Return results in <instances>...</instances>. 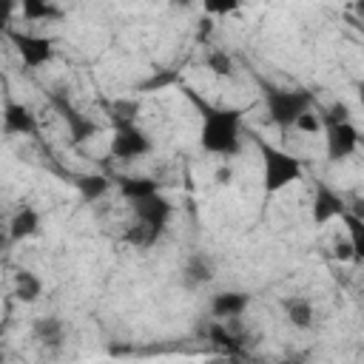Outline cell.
<instances>
[{
    "mask_svg": "<svg viewBox=\"0 0 364 364\" xmlns=\"http://www.w3.org/2000/svg\"><path fill=\"white\" fill-rule=\"evenodd\" d=\"M20 3H23L26 20H57L60 17V11L46 0H20Z\"/></svg>",
    "mask_w": 364,
    "mask_h": 364,
    "instance_id": "44dd1931",
    "label": "cell"
},
{
    "mask_svg": "<svg viewBox=\"0 0 364 364\" xmlns=\"http://www.w3.org/2000/svg\"><path fill=\"white\" fill-rule=\"evenodd\" d=\"M355 91H358V100H361V105H364V82H358V88H355Z\"/></svg>",
    "mask_w": 364,
    "mask_h": 364,
    "instance_id": "4dcf8cb0",
    "label": "cell"
},
{
    "mask_svg": "<svg viewBox=\"0 0 364 364\" xmlns=\"http://www.w3.org/2000/svg\"><path fill=\"white\" fill-rule=\"evenodd\" d=\"M182 94L191 100V105L202 117V131H199V145L208 154L219 156H236L242 151V111L239 108H219L208 100H202L193 88L182 85Z\"/></svg>",
    "mask_w": 364,
    "mask_h": 364,
    "instance_id": "6da1fadb",
    "label": "cell"
},
{
    "mask_svg": "<svg viewBox=\"0 0 364 364\" xmlns=\"http://www.w3.org/2000/svg\"><path fill=\"white\" fill-rule=\"evenodd\" d=\"M51 102H54V108L60 111L63 122L68 125V136H71V142H74V145H82L85 139H91V136H97V134H100V125H97L91 117L80 114V111H77L65 97L54 94V97H51Z\"/></svg>",
    "mask_w": 364,
    "mask_h": 364,
    "instance_id": "8992f818",
    "label": "cell"
},
{
    "mask_svg": "<svg viewBox=\"0 0 364 364\" xmlns=\"http://www.w3.org/2000/svg\"><path fill=\"white\" fill-rule=\"evenodd\" d=\"M3 131L11 134H37V119L31 114V108H26L23 102H6L3 105Z\"/></svg>",
    "mask_w": 364,
    "mask_h": 364,
    "instance_id": "30bf717a",
    "label": "cell"
},
{
    "mask_svg": "<svg viewBox=\"0 0 364 364\" xmlns=\"http://www.w3.org/2000/svg\"><path fill=\"white\" fill-rule=\"evenodd\" d=\"M341 222L347 225V236H350V242H353L355 259L364 262V216H355L353 210H344V213H341Z\"/></svg>",
    "mask_w": 364,
    "mask_h": 364,
    "instance_id": "ffe728a7",
    "label": "cell"
},
{
    "mask_svg": "<svg viewBox=\"0 0 364 364\" xmlns=\"http://www.w3.org/2000/svg\"><path fill=\"white\" fill-rule=\"evenodd\" d=\"M282 307H284V318H287V324L290 327H296V330H310L313 327V304H310V299H304V296H290V299H284L282 301Z\"/></svg>",
    "mask_w": 364,
    "mask_h": 364,
    "instance_id": "4fadbf2b",
    "label": "cell"
},
{
    "mask_svg": "<svg viewBox=\"0 0 364 364\" xmlns=\"http://www.w3.org/2000/svg\"><path fill=\"white\" fill-rule=\"evenodd\" d=\"M193 0H171V9H191Z\"/></svg>",
    "mask_w": 364,
    "mask_h": 364,
    "instance_id": "f546056e",
    "label": "cell"
},
{
    "mask_svg": "<svg viewBox=\"0 0 364 364\" xmlns=\"http://www.w3.org/2000/svg\"><path fill=\"white\" fill-rule=\"evenodd\" d=\"M230 179H233V171H230V168H219V171H216V182H219V185H228Z\"/></svg>",
    "mask_w": 364,
    "mask_h": 364,
    "instance_id": "f1b7e54d",
    "label": "cell"
},
{
    "mask_svg": "<svg viewBox=\"0 0 364 364\" xmlns=\"http://www.w3.org/2000/svg\"><path fill=\"white\" fill-rule=\"evenodd\" d=\"M259 91H262V100L267 105L270 122H276L279 128L296 125V117L313 108V94L304 88H279V85L259 77Z\"/></svg>",
    "mask_w": 364,
    "mask_h": 364,
    "instance_id": "7a4b0ae2",
    "label": "cell"
},
{
    "mask_svg": "<svg viewBox=\"0 0 364 364\" xmlns=\"http://www.w3.org/2000/svg\"><path fill=\"white\" fill-rule=\"evenodd\" d=\"M213 34V20L210 17H202L199 23H196V40L202 43V40H208Z\"/></svg>",
    "mask_w": 364,
    "mask_h": 364,
    "instance_id": "83f0119b",
    "label": "cell"
},
{
    "mask_svg": "<svg viewBox=\"0 0 364 364\" xmlns=\"http://www.w3.org/2000/svg\"><path fill=\"white\" fill-rule=\"evenodd\" d=\"M6 37L14 43L17 54L23 57L26 68H37V65H46L51 57H54V46L48 37H40V34H23V31H6Z\"/></svg>",
    "mask_w": 364,
    "mask_h": 364,
    "instance_id": "5b68a950",
    "label": "cell"
},
{
    "mask_svg": "<svg viewBox=\"0 0 364 364\" xmlns=\"http://www.w3.org/2000/svg\"><path fill=\"white\" fill-rule=\"evenodd\" d=\"M171 213H173V205H171L159 191L151 193V196H145V199H136V202H134V216L142 219V222H148V225H154L156 230H162V228L168 225Z\"/></svg>",
    "mask_w": 364,
    "mask_h": 364,
    "instance_id": "ba28073f",
    "label": "cell"
},
{
    "mask_svg": "<svg viewBox=\"0 0 364 364\" xmlns=\"http://www.w3.org/2000/svg\"><path fill=\"white\" fill-rule=\"evenodd\" d=\"M355 11L364 17V0H355Z\"/></svg>",
    "mask_w": 364,
    "mask_h": 364,
    "instance_id": "1f68e13d",
    "label": "cell"
},
{
    "mask_svg": "<svg viewBox=\"0 0 364 364\" xmlns=\"http://www.w3.org/2000/svg\"><path fill=\"white\" fill-rule=\"evenodd\" d=\"M256 145H259V154H262V188L264 193H279L282 188H287L290 182L301 179V159H296L293 154L276 148L273 142H264L256 136Z\"/></svg>",
    "mask_w": 364,
    "mask_h": 364,
    "instance_id": "3957f363",
    "label": "cell"
},
{
    "mask_svg": "<svg viewBox=\"0 0 364 364\" xmlns=\"http://www.w3.org/2000/svg\"><path fill=\"white\" fill-rule=\"evenodd\" d=\"M159 233H162V230H156L154 225H148V222L136 219L131 228H125L122 242H125V245H131V247H151V245L159 239Z\"/></svg>",
    "mask_w": 364,
    "mask_h": 364,
    "instance_id": "ac0fdd59",
    "label": "cell"
},
{
    "mask_svg": "<svg viewBox=\"0 0 364 364\" xmlns=\"http://www.w3.org/2000/svg\"><path fill=\"white\" fill-rule=\"evenodd\" d=\"M40 293H43V282H40L31 270L20 267V270L14 273V296H17L20 301L31 304V301H37V299H40Z\"/></svg>",
    "mask_w": 364,
    "mask_h": 364,
    "instance_id": "e0dca14e",
    "label": "cell"
},
{
    "mask_svg": "<svg viewBox=\"0 0 364 364\" xmlns=\"http://www.w3.org/2000/svg\"><path fill=\"white\" fill-rule=\"evenodd\" d=\"M182 279L188 287H196V284H205L213 279V262L205 256V253H191L185 267H182Z\"/></svg>",
    "mask_w": 364,
    "mask_h": 364,
    "instance_id": "5bb4252c",
    "label": "cell"
},
{
    "mask_svg": "<svg viewBox=\"0 0 364 364\" xmlns=\"http://www.w3.org/2000/svg\"><path fill=\"white\" fill-rule=\"evenodd\" d=\"M117 185H119V193L125 199H131V202L145 199V196H151V193L159 191V185L154 179H148V176H119Z\"/></svg>",
    "mask_w": 364,
    "mask_h": 364,
    "instance_id": "2e32d148",
    "label": "cell"
},
{
    "mask_svg": "<svg viewBox=\"0 0 364 364\" xmlns=\"http://www.w3.org/2000/svg\"><path fill=\"white\" fill-rule=\"evenodd\" d=\"M296 128L304 131V134H318V128H321V117L310 108V111H304V114L296 117Z\"/></svg>",
    "mask_w": 364,
    "mask_h": 364,
    "instance_id": "d4e9b609",
    "label": "cell"
},
{
    "mask_svg": "<svg viewBox=\"0 0 364 364\" xmlns=\"http://www.w3.org/2000/svg\"><path fill=\"white\" fill-rule=\"evenodd\" d=\"M333 256H336L338 262H350V259H355V250H353L350 236H347V239H336V242H333Z\"/></svg>",
    "mask_w": 364,
    "mask_h": 364,
    "instance_id": "4316f807",
    "label": "cell"
},
{
    "mask_svg": "<svg viewBox=\"0 0 364 364\" xmlns=\"http://www.w3.org/2000/svg\"><path fill=\"white\" fill-rule=\"evenodd\" d=\"M324 131H327V156H330V162L347 159L361 142V134L353 122H336V125H327Z\"/></svg>",
    "mask_w": 364,
    "mask_h": 364,
    "instance_id": "52a82bcc",
    "label": "cell"
},
{
    "mask_svg": "<svg viewBox=\"0 0 364 364\" xmlns=\"http://www.w3.org/2000/svg\"><path fill=\"white\" fill-rule=\"evenodd\" d=\"M136 114H139V102L136 100H114L111 102V125L136 122Z\"/></svg>",
    "mask_w": 364,
    "mask_h": 364,
    "instance_id": "7402d4cb",
    "label": "cell"
},
{
    "mask_svg": "<svg viewBox=\"0 0 364 364\" xmlns=\"http://www.w3.org/2000/svg\"><path fill=\"white\" fill-rule=\"evenodd\" d=\"M250 304V296L242 293V290H225V293H216L210 299V313L213 318H239Z\"/></svg>",
    "mask_w": 364,
    "mask_h": 364,
    "instance_id": "8fae6325",
    "label": "cell"
},
{
    "mask_svg": "<svg viewBox=\"0 0 364 364\" xmlns=\"http://www.w3.org/2000/svg\"><path fill=\"white\" fill-rule=\"evenodd\" d=\"M318 117H321V125H336V122H350V105L347 102H333L327 108H318Z\"/></svg>",
    "mask_w": 364,
    "mask_h": 364,
    "instance_id": "603a6c76",
    "label": "cell"
},
{
    "mask_svg": "<svg viewBox=\"0 0 364 364\" xmlns=\"http://www.w3.org/2000/svg\"><path fill=\"white\" fill-rule=\"evenodd\" d=\"M205 65H208L210 74H216V77H230V74H233V60L228 57V51H219V48L208 54Z\"/></svg>",
    "mask_w": 364,
    "mask_h": 364,
    "instance_id": "cb8c5ba5",
    "label": "cell"
},
{
    "mask_svg": "<svg viewBox=\"0 0 364 364\" xmlns=\"http://www.w3.org/2000/svg\"><path fill=\"white\" fill-rule=\"evenodd\" d=\"M37 230H40V213H37L34 208H20V210L14 213V219H11V225H9V236H11L14 242L28 239V236H34Z\"/></svg>",
    "mask_w": 364,
    "mask_h": 364,
    "instance_id": "9a60e30c",
    "label": "cell"
},
{
    "mask_svg": "<svg viewBox=\"0 0 364 364\" xmlns=\"http://www.w3.org/2000/svg\"><path fill=\"white\" fill-rule=\"evenodd\" d=\"M347 210L344 199L327 185V182H316V193H313V222L321 225L333 216H341Z\"/></svg>",
    "mask_w": 364,
    "mask_h": 364,
    "instance_id": "9c48e42d",
    "label": "cell"
},
{
    "mask_svg": "<svg viewBox=\"0 0 364 364\" xmlns=\"http://www.w3.org/2000/svg\"><path fill=\"white\" fill-rule=\"evenodd\" d=\"M208 14H230L242 6V0H202Z\"/></svg>",
    "mask_w": 364,
    "mask_h": 364,
    "instance_id": "484cf974",
    "label": "cell"
},
{
    "mask_svg": "<svg viewBox=\"0 0 364 364\" xmlns=\"http://www.w3.org/2000/svg\"><path fill=\"white\" fill-rule=\"evenodd\" d=\"M31 336H34V341H40L43 347L57 350V347L63 344V338H65V327H63V321H60L57 316H40V318H34V324H31Z\"/></svg>",
    "mask_w": 364,
    "mask_h": 364,
    "instance_id": "7c38bea8",
    "label": "cell"
},
{
    "mask_svg": "<svg viewBox=\"0 0 364 364\" xmlns=\"http://www.w3.org/2000/svg\"><path fill=\"white\" fill-rule=\"evenodd\" d=\"M74 185H77V191H80V196H82L85 202L100 199V196L111 188L108 176H102V173H82V176H77V179H74Z\"/></svg>",
    "mask_w": 364,
    "mask_h": 364,
    "instance_id": "d6986e66",
    "label": "cell"
},
{
    "mask_svg": "<svg viewBox=\"0 0 364 364\" xmlns=\"http://www.w3.org/2000/svg\"><path fill=\"white\" fill-rule=\"evenodd\" d=\"M151 139L148 134L136 125V122H119L114 125V136H111V154L117 159H136L151 154Z\"/></svg>",
    "mask_w": 364,
    "mask_h": 364,
    "instance_id": "277c9868",
    "label": "cell"
}]
</instances>
